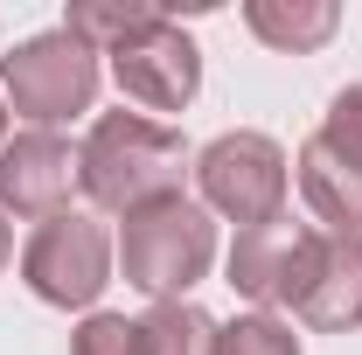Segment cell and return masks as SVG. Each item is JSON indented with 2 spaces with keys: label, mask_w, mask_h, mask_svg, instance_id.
Instances as JSON below:
<instances>
[{
  "label": "cell",
  "mask_w": 362,
  "mask_h": 355,
  "mask_svg": "<svg viewBox=\"0 0 362 355\" xmlns=\"http://www.w3.org/2000/svg\"><path fill=\"white\" fill-rule=\"evenodd\" d=\"M181 175H188L181 133L160 119H139V112H105L77 146V188L98 209L133 216L146 202H168V195H181Z\"/></svg>",
  "instance_id": "cell-1"
},
{
  "label": "cell",
  "mask_w": 362,
  "mask_h": 355,
  "mask_svg": "<svg viewBox=\"0 0 362 355\" xmlns=\"http://www.w3.org/2000/svg\"><path fill=\"white\" fill-rule=\"evenodd\" d=\"M216 258V223L202 202H188V195H168V202H146L126 216L119 230V265L133 279L139 293H153V300H181L202 272Z\"/></svg>",
  "instance_id": "cell-2"
},
{
  "label": "cell",
  "mask_w": 362,
  "mask_h": 355,
  "mask_svg": "<svg viewBox=\"0 0 362 355\" xmlns=\"http://www.w3.org/2000/svg\"><path fill=\"white\" fill-rule=\"evenodd\" d=\"M0 84L14 98L21 119L35 126H56L70 112H90L98 98V49H84L70 28H49V35H28L14 56H0Z\"/></svg>",
  "instance_id": "cell-3"
},
{
  "label": "cell",
  "mask_w": 362,
  "mask_h": 355,
  "mask_svg": "<svg viewBox=\"0 0 362 355\" xmlns=\"http://www.w3.org/2000/svg\"><path fill=\"white\" fill-rule=\"evenodd\" d=\"M300 195L334 237H362V84L334 91L320 133L300 146Z\"/></svg>",
  "instance_id": "cell-4"
},
{
  "label": "cell",
  "mask_w": 362,
  "mask_h": 355,
  "mask_svg": "<svg viewBox=\"0 0 362 355\" xmlns=\"http://www.w3.org/2000/svg\"><path fill=\"white\" fill-rule=\"evenodd\" d=\"M21 279L49 307H90L105 293V279H112V237H105V223L77 216V209L42 216L35 237H28V251H21Z\"/></svg>",
  "instance_id": "cell-5"
},
{
  "label": "cell",
  "mask_w": 362,
  "mask_h": 355,
  "mask_svg": "<svg viewBox=\"0 0 362 355\" xmlns=\"http://www.w3.org/2000/svg\"><path fill=\"white\" fill-rule=\"evenodd\" d=\"M195 181H202V202L230 223H265L286 209V153L265 133H223L195 153Z\"/></svg>",
  "instance_id": "cell-6"
},
{
  "label": "cell",
  "mask_w": 362,
  "mask_h": 355,
  "mask_svg": "<svg viewBox=\"0 0 362 355\" xmlns=\"http://www.w3.org/2000/svg\"><path fill=\"white\" fill-rule=\"evenodd\" d=\"M314 244H320V230L314 223H293L286 209L251 223L230 244V286L244 300H258V307H293L300 300V279L314 265Z\"/></svg>",
  "instance_id": "cell-7"
},
{
  "label": "cell",
  "mask_w": 362,
  "mask_h": 355,
  "mask_svg": "<svg viewBox=\"0 0 362 355\" xmlns=\"http://www.w3.org/2000/svg\"><path fill=\"white\" fill-rule=\"evenodd\" d=\"M112 77H119V91H126L133 105H146V112H181V105L195 98V84H202V56H195V42L160 14L153 28H139V35H126V42L112 49Z\"/></svg>",
  "instance_id": "cell-8"
},
{
  "label": "cell",
  "mask_w": 362,
  "mask_h": 355,
  "mask_svg": "<svg viewBox=\"0 0 362 355\" xmlns=\"http://www.w3.org/2000/svg\"><path fill=\"white\" fill-rule=\"evenodd\" d=\"M70 188H77L70 139L35 126V133H14L0 146V202L14 216H56V209H70Z\"/></svg>",
  "instance_id": "cell-9"
},
{
  "label": "cell",
  "mask_w": 362,
  "mask_h": 355,
  "mask_svg": "<svg viewBox=\"0 0 362 355\" xmlns=\"http://www.w3.org/2000/svg\"><path fill=\"white\" fill-rule=\"evenodd\" d=\"M293 313H300L307 327H327V334L362 327V237H334V230H320L314 265H307V279H300Z\"/></svg>",
  "instance_id": "cell-10"
},
{
  "label": "cell",
  "mask_w": 362,
  "mask_h": 355,
  "mask_svg": "<svg viewBox=\"0 0 362 355\" xmlns=\"http://www.w3.org/2000/svg\"><path fill=\"white\" fill-rule=\"evenodd\" d=\"M244 21H251L258 42L307 56V49H320L334 28H341V7H334V0H251Z\"/></svg>",
  "instance_id": "cell-11"
},
{
  "label": "cell",
  "mask_w": 362,
  "mask_h": 355,
  "mask_svg": "<svg viewBox=\"0 0 362 355\" xmlns=\"http://www.w3.org/2000/svg\"><path fill=\"white\" fill-rule=\"evenodd\" d=\"M139 355H216V320L188 300H153L133 320Z\"/></svg>",
  "instance_id": "cell-12"
},
{
  "label": "cell",
  "mask_w": 362,
  "mask_h": 355,
  "mask_svg": "<svg viewBox=\"0 0 362 355\" xmlns=\"http://www.w3.org/2000/svg\"><path fill=\"white\" fill-rule=\"evenodd\" d=\"M153 21H160V7H146V0H77L63 28H70L84 49H105V56H112L126 35L153 28Z\"/></svg>",
  "instance_id": "cell-13"
},
{
  "label": "cell",
  "mask_w": 362,
  "mask_h": 355,
  "mask_svg": "<svg viewBox=\"0 0 362 355\" xmlns=\"http://www.w3.org/2000/svg\"><path fill=\"white\" fill-rule=\"evenodd\" d=\"M216 355H300V334L279 313H244V320L216 327Z\"/></svg>",
  "instance_id": "cell-14"
},
{
  "label": "cell",
  "mask_w": 362,
  "mask_h": 355,
  "mask_svg": "<svg viewBox=\"0 0 362 355\" xmlns=\"http://www.w3.org/2000/svg\"><path fill=\"white\" fill-rule=\"evenodd\" d=\"M70 355H139L133 320L126 313H90L84 327H77V342H70Z\"/></svg>",
  "instance_id": "cell-15"
},
{
  "label": "cell",
  "mask_w": 362,
  "mask_h": 355,
  "mask_svg": "<svg viewBox=\"0 0 362 355\" xmlns=\"http://www.w3.org/2000/svg\"><path fill=\"white\" fill-rule=\"evenodd\" d=\"M14 258V230H7V216H0V265Z\"/></svg>",
  "instance_id": "cell-16"
},
{
  "label": "cell",
  "mask_w": 362,
  "mask_h": 355,
  "mask_svg": "<svg viewBox=\"0 0 362 355\" xmlns=\"http://www.w3.org/2000/svg\"><path fill=\"white\" fill-rule=\"evenodd\" d=\"M0 133H7V112H0Z\"/></svg>",
  "instance_id": "cell-17"
}]
</instances>
